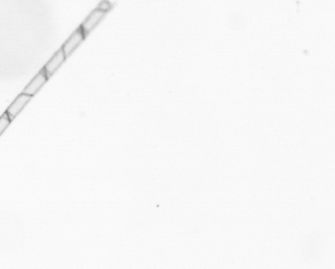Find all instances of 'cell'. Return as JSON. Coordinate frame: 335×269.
<instances>
[{
	"label": "cell",
	"mask_w": 335,
	"mask_h": 269,
	"mask_svg": "<svg viewBox=\"0 0 335 269\" xmlns=\"http://www.w3.org/2000/svg\"><path fill=\"white\" fill-rule=\"evenodd\" d=\"M107 14H108L104 13L95 7V8L86 16L79 27L88 37L104 21Z\"/></svg>",
	"instance_id": "cell-1"
},
{
	"label": "cell",
	"mask_w": 335,
	"mask_h": 269,
	"mask_svg": "<svg viewBox=\"0 0 335 269\" xmlns=\"http://www.w3.org/2000/svg\"><path fill=\"white\" fill-rule=\"evenodd\" d=\"M87 36L83 33L80 27L76 29L71 35L62 45L61 49L63 50L67 59L76 51L86 40Z\"/></svg>",
	"instance_id": "cell-2"
},
{
	"label": "cell",
	"mask_w": 335,
	"mask_h": 269,
	"mask_svg": "<svg viewBox=\"0 0 335 269\" xmlns=\"http://www.w3.org/2000/svg\"><path fill=\"white\" fill-rule=\"evenodd\" d=\"M49 79V77L45 73L44 69H42L37 74L36 76L30 81V83L26 86L25 89L23 91V93L33 97L46 83Z\"/></svg>",
	"instance_id": "cell-3"
},
{
	"label": "cell",
	"mask_w": 335,
	"mask_h": 269,
	"mask_svg": "<svg viewBox=\"0 0 335 269\" xmlns=\"http://www.w3.org/2000/svg\"><path fill=\"white\" fill-rule=\"evenodd\" d=\"M67 58L64 55L63 50L60 49L58 51L55 53L53 56L47 62L44 68L45 73H46L49 78L53 75V74L60 68V67L64 63Z\"/></svg>",
	"instance_id": "cell-4"
},
{
	"label": "cell",
	"mask_w": 335,
	"mask_h": 269,
	"mask_svg": "<svg viewBox=\"0 0 335 269\" xmlns=\"http://www.w3.org/2000/svg\"><path fill=\"white\" fill-rule=\"evenodd\" d=\"M32 98V96L26 95V94L22 93L16 98L6 111L11 121H13L15 117L17 116L19 113L22 111L23 108L30 102Z\"/></svg>",
	"instance_id": "cell-5"
},
{
	"label": "cell",
	"mask_w": 335,
	"mask_h": 269,
	"mask_svg": "<svg viewBox=\"0 0 335 269\" xmlns=\"http://www.w3.org/2000/svg\"><path fill=\"white\" fill-rule=\"evenodd\" d=\"M115 6H116V2H112L111 0H100L96 7L104 13L109 14L113 10Z\"/></svg>",
	"instance_id": "cell-6"
},
{
	"label": "cell",
	"mask_w": 335,
	"mask_h": 269,
	"mask_svg": "<svg viewBox=\"0 0 335 269\" xmlns=\"http://www.w3.org/2000/svg\"><path fill=\"white\" fill-rule=\"evenodd\" d=\"M11 121L8 113L6 112L0 117V135L4 133L5 130L8 128Z\"/></svg>",
	"instance_id": "cell-7"
}]
</instances>
